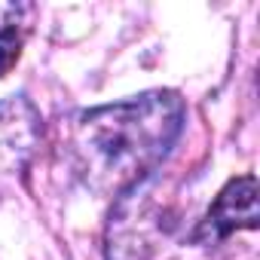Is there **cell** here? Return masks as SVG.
<instances>
[{
  "mask_svg": "<svg viewBox=\"0 0 260 260\" xmlns=\"http://www.w3.org/2000/svg\"><path fill=\"white\" fill-rule=\"evenodd\" d=\"M184 119L181 95L162 89L80 110L61 128V156L92 193L119 196L156 175L184 132Z\"/></svg>",
  "mask_w": 260,
  "mask_h": 260,
  "instance_id": "1",
  "label": "cell"
},
{
  "mask_svg": "<svg viewBox=\"0 0 260 260\" xmlns=\"http://www.w3.org/2000/svg\"><path fill=\"white\" fill-rule=\"evenodd\" d=\"M172 202L156 175L116 196L107 223V260H147L159 236H166Z\"/></svg>",
  "mask_w": 260,
  "mask_h": 260,
  "instance_id": "2",
  "label": "cell"
},
{
  "mask_svg": "<svg viewBox=\"0 0 260 260\" xmlns=\"http://www.w3.org/2000/svg\"><path fill=\"white\" fill-rule=\"evenodd\" d=\"M40 113L25 98L16 95L0 104V172H22L40 144Z\"/></svg>",
  "mask_w": 260,
  "mask_h": 260,
  "instance_id": "3",
  "label": "cell"
},
{
  "mask_svg": "<svg viewBox=\"0 0 260 260\" xmlns=\"http://www.w3.org/2000/svg\"><path fill=\"white\" fill-rule=\"evenodd\" d=\"M254 226H257V181L245 175L230 181L217 193L196 236L199 242H220L239 230H254Z\"/></svg>",
  "mask_w": 260,
  "mask_h": 260,
  "instance_id": "4",
  "label": "cell"
},
{
  "mask_svg": "<svg viewBox=\"0 0 260 260\" xmlns=\"http://www.w3.org/2000/svg\"><path fill=\"white\" fill-rule=\"evenodd\" d=\"M22 43H25V31H22V22L13 13V19L0 22V77L10 74V68L19 61Z\"/></svg>",
  "mask_w": 260,
  "mask_h": 260,
  "instance_id": "5",
  "label": "cell"
}]
</instances>
